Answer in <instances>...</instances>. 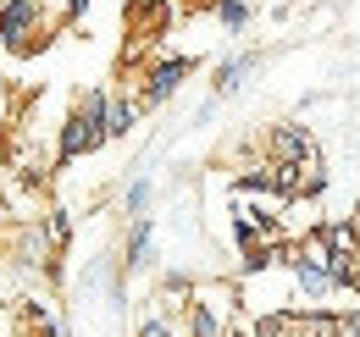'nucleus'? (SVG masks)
<instances>
[{
	"label": "nucleus",
	"mask_w": 360,
	"mask_h": 337,
	"mask_svg": "<svg viewBox=\"0 0 360 337\" xmlns=\"http://www.w3.org/2000/svg\"><path fill=\"white\" fill-rule=\"evenodd\" d=\"M105 105H111V88L89 84L72 105H67V117L56 127V161L67 166V161H84L94 150H105L111 138H105Z\"/></svg>",
	"instance_id": "obj_1"
},
{
	"label": "nucleus",
	"mask_w": 360,
	"mask_h": 337,
	"mask_svg": "<svg viewBox=\"0 0 360 337\" xmlns=\"http://www.w3.org/2000/svg\"><path fill=\"white\" fill-rule=\"evenodd\" d=\"M194 55H155L144 72H139V88H134V100L144 105V111H155V105H167L172 94H178L188 78H194Z\"/></svg>",
	"instance_id": "obj_2"
},
{
	"label": "nucleus",
	"mask_w": 360,
	"mask_h": 337,
	"mask_svg": "<svg viewBox=\"0 0 360 337\" xmlns=\"http://www.w3.org/2000/svg\"><path fill=\"white\" fill-rule=\"evenodd\" d=\"M266 161L271 166H305V161H321V144L305 122H277L266 127Z\"/></svg>",
	"instance_id": "obj_3"
},
{
	"label": "nucleus",
	"mask_w": 360,
	"mask_h": 337,
	"mask_svg": "<svg viewBox=\"0 0 360 337\" xmlns=\"http://www.w3.org/2000/svg\"><path fill=\"white\" fill-rule=\"evenodd\" d=\"M122 271L128 277H144L150 265H155V221L150 216H139V221H128V232H122Z\"/></svg>",
	"instance_id": "obj_4"
},
{
	"label": "nucleus",
	"mask_w": 360,
	"mask_h": 337,
	"mask_svg": "<svg viewBox=\"0 0 360 337\" xmlns=\"http://www.w3.org/2000/svg\"><path fill=\"white\" fill-rule=\"evenodd\" d=\"M261 67V50H238V55H227L222 67L211 72V88H217V100H227V94H238L244 88V78Z\"/></svg>",
	"instance_id": "obj_5"
},
{
	"label": "nucleus",
	"mask_w": 360,
	"mask_h": 337,
	"mask_svg": "<svg viewBox=\"0 0 360 337\" xmlns=\"http://www.w3.org/2000/svg\"><path fill=\"white\" fill-rule=\"evenodd\" d=\"M183 326H188V337H227V321L217 315V304L194 288V298L183 304Z\"/></svg>",
	"instance_id": "obj_6"
},
{
	"label": "nucleus",
	"mask_w": 360,
	"mask_h": 337,
	"mask_svg": "<svg viewBox=\"0 0 360 337\" xmlns=\"http://www.w3.org/2000/svg\"><path fill=\"white\" fill-rule=\"evenodd\" d=\"M139 117H144V105H139L128 88L111 94V105H105V138H128V133L139 127Z\"/></svg>",
	"instance_id": "obj_7"
},
{
	"label": "nucleus",
	"mask_w": 360,
	"mask_h": 337,
	"mask_svg": "<svg viewBox=\"0 0 360 337\" xmlns=\"http://www.w3.org/2000/svg\"><path fill=\"white\" fill-rule=\"evenodd\" d=\"M39 232H45V244H50V254H67L72 249V216L67 211H45V221H39Z\"/></svg>",
	"instance_id": "obj_8"
},
{
	"label": "nucleus",
	"mask_w": 360,
	"mask_h": 337,
	"mask_svg": "<svg viewBox=\"0 0 360 337\" xmlns=\"http://www.w3.org/2000/svg\"><path fill=\"white\" fill-rule=\"evenodd\" d=\"M150 205H155V183H150V177H134V183L122 188V216L139 221V216H150Z\"/></svg>",
	"instance_id": "obj_9"
},
{
	"label": "nucleus",
	"mask_w": 360,
	"mask_h": 337,
	"mask_svg": "<svg viewBox=\"0 0 360 337\" xmlns=\"http://www.w3.org/2000/svg\"><path fill=\"white\" fill-rule=\"evenodd\" d=\"M211 11H217V22H222L227 34H244L250 28V0H217Z\"/></svg>",
	"instance_id": "obj_10"
},
{
	"label": "nucleus",
	"mask_w": 360,
	"mask_h": 337,
	"mask_svg": "<svg viewBox=\"0 0 360 337\" xmlns=\"http://www.w3.org/2000/svg\"><path fill=\"white\" fill-rule=\"evenodd\" d=\"M134 337H178V326H172V315H161V310H150L144 321L134 326Z\"/></svg>",
	"instance_id": "obj_11"
},
{
	"label": "nucleus",
	"mask_w": 360,
	"mask_h": 337,
	"mask_svg": "<svg viewBox=\"0 0 360 337\" xmlns=\"http://www.w3.org/2000/svg\"><path fill=\"white\" fill-rule=\"evenodd\" d=\"M338 337H360V304L338 310Z\"/></svg>",
	"instance_id": "obj_12"
},
{
	"label": "nucleus",
	"mask_w": 360,
	"mask_h": 337,
	"mask_svg": "<svg viewBox=\"0 0 360 337\" xmlns=\"http://www.w3.org/2000/svg\"><path fill=\"white\" fill-rule=\"evenodd\" d=\"M84 11H89V0H67V28H78V22H84Z\"/></svg>",
	"instance_id": "obj_13"
},
{
	"label": "nucleus",
	"mask_w": 360,
	"mask_h": 337,
	"mask_svg": "<svg viewBox=\"0 0 360 337\" xmlns=\"http://www.w3.org/2000/svg\"><path fill=\"white\" fill-rule=\"evenodd\" d=\"M167 0H128V11H161Z\"/></svg>",
	"instance_id": "obj_14"
},
{
	"label": "nucleus",
	"mask_w": 360,
	"mask_h": 337,
	"mask_svg": "<svg viewBox=\"0 0 360 337\" xmlns=\"http://www.w3.org/2000/svg\"><path fill=\"white\" fill-rule=\"evenodd\" d=\"M271 6H288V0H271Z\"/></svg>",
	"instance_id": "obj_15"
}]
</instances>
